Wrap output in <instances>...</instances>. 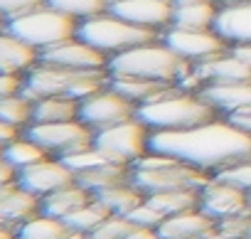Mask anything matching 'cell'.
<instances>
[{"instance_id":"1","label":"cell","mask_w":251,"mask_h":239,"mask_svg":"<svg viewBox=\"0 0 251 239\" xmlns=\"http://www.w3.org/2000/svg\"><path fill=\"white\" fill-rule=\"evenodd\" d=\"M151 151L170 156L200 173L217 175L251 160V136L239 131L226 116H217L182 131H151Z\"/></svg>"},{"instance_id":"2","label":"cell","mask_w":251,"mask_h":239,"mask_svg":"<svg viewBox=\"0 0 251 239\" xmlns=\"http://www.w3.org/2000/svg\"><path fill=\"white\" fill-rule=\"evenodd\" d=\"M136 116L151 131H182L212 121L219 116V111L200 91L173 86L153 101L141 104Z\"/></svg>"},{"instance_id":"3","label":"cell","mask_w":251,"mask_h":239,"mask_svg":"<svg viewBox=\"0 0 251 239\" xmlns=\"http://www.w3.org/2000/svg\"><path fill=\"white\" fill-rule=\"evenodd\" d=\"M190 72L192 64L185 62L180 54H175L163 42V37L108 57V74L116 77H138V79L180 86Z\"/></svg>"},{"instance_id":"4","label":"cell","mask_w":251,"mask_h":239,"mask_svg":"<svg viewBox=\"0 0 251 239\" xmlns=\"http://www.w3.org/2000/svg\"><path fill=\"white\" fill-rule=\"evenodd\" d=\"M76 37L84 40L86 45L96 47L99 52H103L106 57H113V54H121L126 50H133L138 45H146V42H153V40H160L163 32H155V30H146V27H138L128 20H123L118 15H113L108 8L99 15H91L86 20H79L76 25Z\"/></svg>"},{"instance_id":"5","label":"cell","mask_w":251,"mask_h":239,"mask_svg":"<svg viewBox=\"0 0 251 239\" xmlns=\"http://www.w3.org/2000/svg\"><path fill=\"white\" fill-rule=\"evenodd\" d=\"M76 25L79 20L50 8L47 3L5 20V30L18 40L27 42L30 47H35L37 52H45L64 40L76 37Z\"/></svg>"},{"instance_id":"6","label":"cell","mask_w":251,"mask_h":239,"mask_svg":"<svg viewBox=\"0 0 251 239\" xmlns=\"http://www.w3.org/2000/svg\"><path fill=\"white\" fill-rule=\"evenodd\" d=\"M94 146L106 151L111 158H116L123 165H133L138 158H143L151 151V129L138 116L121 121L116 126H108L103 131H96Z\"/></svg>"},{"instance_id":"7","label":"cell","mask_w":251,"mask_h":239,"mask_svg":"<svg viewBox=\"0 0 251 239\" xmlns=\"http://www.w3.org/2000/svg\"><path fill=\"white\" fill-rule=\"evenodd\" d=\"M25 136L35 141L40 148H45L50 156L62 158L81 148H89L94 143L96 131L86 126L81 118H74V121H57V124H30L25 129Z\"/></svg>"},{"instance_id":"8","label":"cell","mask_w":251,"mask_h":239,"mask_svg":"<svg viewBox=\"0 0 251 239\" xmlns=\"http://www.w3.org/2000/svg\"><path fill=\"white\" fill-rule=\"evenodd\" d=\"M209 180H212V175L200 173V170H195V168H190V165H185L180 160L160 165V168H148V170L131 168V183L143 195L165 192V190H182V187L202 190Z\"/></svg>"},{"instance_id":"9","label":"cell","mask_w":251,"mask_h":239,"mask_svg":"<svg viewBox=\"0 0 251 239\" xmlns=\"http://www.w3.org/2000/svg\"><path fill=\"white\" fill-rule=\"evenodd\" d=\"M136 111H138V104L126 99L111 84H106L96 94L79 101V118L86 126H91L94 131H103V129L116 126L121 121H128V118L136 116Z\"/></svg>"},{"instance_id":"10","label":"cell","mask_w":251,"mask_h":239,"mask_svg":"<svg viewBox=\"0 0 251 239\" xmlns=\"http://www.w3.org/2000/svg\"><path fill=\"white\" fill-rule=\"evenodd\" d=\"M40 62L62 67V69H72V72H108V57L79 37L64 40V42L40 52Z\"/></svg>"},{"instance_id":"11","label":"cell","mask_w":251,"mask_h":239,"mask_svg":"<svg viewBox=\"0 0 251 239\" xmlns=\"http://www.w3.org/2000/svg\"><path fill=\"white\" fill-rule=\"evenodd\" d=\"M163 42L180 54L185 62L197 64L202 59H209L219 52H224L229 45L217 35V30H182V27H168L163 32Z\"/></svg>"},{"instance_id":"12","label":"cell","mask_w":251,"mask_h":239,"mask_svg":"<svg viewBox=\"0 0 251 239\" xmlns=\"http://www.w3.org/2000/svg\"><path fill=\"white\" fill-rule=\"evenodd\" d=\"M108 10L138 27L165 32L173 25L175 5L170 0H108Z\"/></svg>"},{"instance_id":"13","label":"cell","mask_w":251,"mask_h":239,"mask_svg":"<svg viewBox=\"0 0 251 239\" xmlns=\"http://www.w3.org/2000/svg\"><path fill=\"white\" fill-rule=\"evenodd\" d=\"M200 210H204L217 222L234 217V214H241V212H249L251 210L249 192L212 175V180L200 190Z\"/></svg>"},{"instance_id":"14","label":"cell","mask_w":251,"mask_h":239,"mask_svg":"<svg viewBox=\"0 0 251 239\" xmlns=\"http://www.w3.org/2000/svg\"><path fill=\"white\" fill-rule=\"evenodd\" d=\"M86 72H72V69H62V67H52V64H42L37 62L23 81V94L32 101L45 99V96H54V94H69L74 91L76 81L84 77Z\"/></svg>"},{"instance_id":"15","label":"cell","mask_w":251,"mask_h":239,"mask_svg":"<svg viewBox=\"0 0 251 239\" xmlns=\"http://www.w3.org/2000/svg\"><path fill=\"white\" fill-rule=\"evenodd\" d=\"M74 180H76L74 170L62 158H45L35 165L18 170V183L37 197H45L64 185H72Z\"/></svg>"},{"instance_id":"16","label":"cell","mask_w":251,"mask_h":239,"mask_svg":"<svg viewBox=\"0 0 251 239\" xmlns=\"http://www.w3.org/2000/svg\"><path fill=\"white\" fill-rule=\"evenodd\" d=\"M185 79H195L197 91L204 84H231V81H251V67H246L244 62H239L229 47L209 59H202L197 64H192V72Z\"/></svg>"},{"instance_id":"17","label":"cell","mask_w":251,"mask_h":239,"mask_svg":"<svg viewBox=\"0 0 251 239\" xmlns=\"http://www.w3.org/2000/svg\"><path fill=\"white\" fill-rule=\"evenodd\" d=\"M214 227H217V219H212L204 210L195 207V210L165 217L158 227V234L160 239H202Z\"/></svg>"},{"instance_id":"18","label":"cell","mask_w":251,"mask_h":239,"mask_svg":"<svg viewBox=\"0 0 251 239\" xmlns=\"http://www.w3.org/2000/svg\"><path fill=\"white\" fill-rule=\"evenodd\" d=\"M42 197L25 190L18 180L0 185V217L8 224H23L30 217L40 214Z\"/></svg>"},{"instance_id":"19","label":"cell","mask_w":251,"mask_h":239,"mask_svg":"<svg viewBox=\"0 0 251 239\" xmlns=\"http://www.w3.org/2000/svg\"><path fill=\"white\" fill-rule=\"evenodd\" d=\"M40 62V52L27 42L18 40L8 30L0 32V72L8 74H27Z\"/></svg>"},{"instance_id":"20","label":"cell","mask_w":251,"mask_h":239,"mask_svg":"<svg viewBox=\"0 0 251 239\" xmlns=\"http://www.w3.org/2000/svg\"><path fill=\"white\" fill-rule=\"evenodd\" d=\"M200 94L224 116L251 106V81H231V84H204Z\"/></svg>"},{"instance_id":"21","label":"cell","mask_w":251,"mask_h":239,"mask_svg":"<svg viewBox=\"0 0 251 239\" xmlns=\"http://www.w3.org/2000/svg\"><path fill=\"white\" fill-rule=\"evenodd\" d=\"M214 30L226 45L251 42V3L234 5V8H219Z\"/></svg>"},{"instance_id":"22","label":"cell","mask_w":251,"mask_h":239,"mask_svg":"<svg viewBox=\"0 0 251 239\" xmlns=\"http://www.w3.org/2000/svg\"><path fill=\"white\" fill-rule=\"evenodd\" d=\"M89 200H94V195L74 180L72 185H64V187L45 195L42 197V205H40V212L47 214V217L64 219L67 214H72L74 210H79L81 205H86Z\"/></svg>"},{"instance_id":"23","label":"cell","mask_w":251,"mask_h":239,"mask_svg":"<svg viewBox=\"0 0 251 239\" xmlns=\"http://www.w3.org/2000/svg\"><path fill=\"white\" fill-rule=\"evenodd\" d=\"M219 5L214 0H192V3L175 5L173 10V25L182 30H214Z\"/></svg>"},{"instance_id":"24","label":"cell","mask_w":251,"mask_h":239,"mask_svg":"<svg viewBox=\"0 0 251 239\" xmlns=\"http://www.w3.org/2000/svg\"><path fill=\"white\" fill-rule=\"evenodd\" d=\"M79 118V99L69 94H54L35 101L32 124H57V121H74Z\"/></svg>"},{"instance_id":"25","label":"cell","mask_w":251,"mask_h":239,"mask_svg":"<svg viewBox=\"0 0 251 239\" xmlns=\"http://www.w3.org/2000/svg\"><path fill=\"white\" fill-rule=\"evenodd\" d=\"M128 180H131V165H121V163H106V165L76 173V183L86 187L91 195L108 190L113 185H121V183H128Z\"/></svg>"},{"instance_id":"26","label":"cell","mask_w":251,"mask_h":239,"mask_svg":"<svg viewBox=\"0 0 251 239\" xmlns=\"http://www.w3.org/2000/svg\"><path fill=\"white\" fill-rule=\"evenodd\" d=\"M108 84L121 91L126 99H131L133 104H146L153 101L155 96L165 94L168 89H173V84H163V81H151V79H138V77H116L108 74Z\"/></svg>"},{"instance_id":"27","label":"cell","mask_w":251,"mask_h":239,"mask_svg":"<svg viewBox=\"0 0 251 239\" xmlns=\"http://www.w3.org/2000/svg\"><path fill=\"white\" fill-rule=\"evenodd\" d=\"M94 197H96L111 214H123V217L146 200V195H143L131 180H128V183H121V185H113V187H108V190H101V192H96Z\"/></svg>"},{"instance_id":"28","label":"cell","mask_w":251,"mask_h":239,"mask_svg":"<svg viewBox=\"0 0 251 239\" xmlns=\"http://www.w3.org/2000/svg\"><path fill=\"white\" fill-rule=\"evenodd\" d=\"M146 200H148L163 217H170V214H177V212H187V210L200 207V190H190V187L165 190V192L146 195Z\"/></svg>"},{"instance_id":"29","label":"cell","mask_w":251,"mask_h":239,"mask_svg":"<svg viewBox=\"0 0 251 239\" xmlns=\"http://www.w3.org/2000/svg\"><path fill=\"white\" fill-rule=\"evenodd\" d=\"M67 234H69V227L64 219L47 217L42 212L18 224V239H64Z\"/></svg>"},{"instance_id":"30","label":"cell","mask_w":251,"mask_h":239,"mask_svg":"<svg viewBox=\"0 0 251 239\" xmlns=\"http://www.w3.org/2000/svg\"><path fill=\"white\" fill-rule=\"evenodd\" d=\"M3 158H5L15 170H23V168H27V165H35V163L50 158V153H47L45 148H40L35 141H30V138L23 133L20 138H15L13 143H8V146L3 148Z\"/></svg>"},{"instance_id":"31","label":"cell","mask_w":251,"mask_h":239,"mask_svg":"<svg viewBox=\"0 0 251 239\" xmlns=\"http://www.w3.org/2000/svg\"><path fill=\"white\" fill-rule=\"evenodd\" d=\"M32 111H35V101L27 99L23 91L15 96L0 99V121H5L20 131H25L32 124Z\"/></svg>"},{"instance_id":"32","label":"cell","mask_w":251,"mask_h":239,"mask_svg":"<svg viewBox=\"0 0 251 239\" xmlns=\"http://www.w3.org/2000/svg\"><path fill=\"white\" fill-rule=\"evenodd\" d=\"M111 212L94 197V200H89L86 205H81L79 210H74L72 214H67L64 217V222H67V227L69 229H76V232H84V234H91L106 217H108Z\"/></svg>"},{"instance_id":"33","label":"cell","mask_w":251,"mask_h":239,"mask_svg":"<svg viewBox=\"0 0 251 239\" xmlns=\"http://www.w3.org/2000/svg\"><path fill=\"white\" fill-rule=\"evenodd\" d=\"M45 3L74 20H86L108 8V0H45Z\"/></svg>"},{"instance_id":"34","label":"cell","mask_w":251,"mask_h":239,"mask_svg":"<svg viewBox=\"0 0 251 239\" xmlns=\"http://www.w3.org/2000/svg\"><path fill=\"white\" fill-rule=\"evenodd\" d=\"M131 229H133V222L128 217H123V214H108L91 232V237H96V239H126Z\"/></svg>"},{"instance_id":"35","label":"cell","mask_w":251,"mask_h":239,"mask_svg":"<svg viewBox=\"0 0 251 239\" xmlns=\"http://www.w3.org/2000/svg\"><path fill=\"white\" fill-rule=\"evenodd\" d=\"M214 178H222L236 187H241L244 192H251V160H244V163H236L222 173H217Z\"/></svg>"},{"instance_id":"36","label":"cell","mask_w":251,"mask_h":239,"mask_svg":"<svg viewBox=\"0 0 251 239\" xmlns=\"http://www.w3.org/2000/svg\"><path fill=\"white\" fill-rule=\"evenodd\" d=\"M126 217H128L133 224H138V227H155V229H158V227H160V222L165 219V217H163V214H160V212L148 202V200H143L138 207H133Z\"/></svg>"},{"instance_id":"37","label":"cell","mask_w":251,"mask_h":239,"mask_svg":"<svg viewBox=\"0 0 251 239\" xmlns=\"http://www.w3.org/2000/svg\"><path fill=\"white\" fill-rule=\"evenodd\" d=\"M37 5H45V0H0V15L13 18V15L27 13Z\"/></svg>"},{"instance_id":"38","label":"cell","mask_w":251,"mask_h":239,"mask_svg":"<svg viewBox=\"0 0 251 239\" xmlns=\"http://www.w3.org/2000/svg\"><path fill=\"white\" fill-rule=\"evenodd\" d=\"M23 81H25V74H8V72H0V99L20 94V91H23Z\"/></svg>"},{"instance_id":"39","label":"cell","mask_w":251,"mask_h":239,"mask_svg":"<svg viewBox=\"0 0 251 239\" xmlns=\"http://www.w3.org/2000/svg\"><path fill=\"white\" fill-rule=\"evenodd\" d=\"M229 121L239 129V131H244V133H249L251 136V106H246V108H239V111H234V113H229L226 116Z\"/></svg>"},{"instance_id":"40","label":"cell","mask_w":251,"mask_h":239,"mask_svg":"<svg viewBox=\"0 0 251 239\" xmlns=\"http://www.w3.org/2000/svg\"><path fill=\"white\" fill-rule=\"evenodd\" d=\"M229 52H231L239 62H244L246 67H251V42H236V45H229Z\"/></svg>"},{"instance_id":"41","label":"cell","mask_w":251,"mask_h":239,"mask_svg":"<svg viewBox=\"0 0 251 239\" xmlns=\"http://www.w3.org/2000/svg\"><path fill=\"white\" fill-rule=\"evenodd\" d=\"M126 239H160V234H158L155 227H138V224H133V229L128 232Z\"/></svg>"},{"instance_id":"42","label":"cell","mask_w":251,"mask_h":239,"mask_svg":"<svg viewBox=\"0 0 251 239\" xmlns=\"http://www.w3.org/2000/svg\"><path fill=\"white\" fill-rule=\"evenodd\" d=\"M15 138H20V129H15V126H10V124H5V121H0V146H8V143H13Z\"/></svg>"},{"instance_id":"43","label":"cell","mask_w":251,"mask_h":239,"mask_svg":"<svg viewBox=\"0 0 251 239\" xmlns=\"http://www.w3.org/2000/svg\"><path fill=\"white\" fill-rule=\"evenodd\" d=\"M13 180H18V170L0 156V185H5V183H13Z\"/></svg>"},{"instance_id":"44","label":"cell","mask_w":251,"mask_h":239,"mask_svg":"<svg viewBox=\"0 0 251 239\" xmlns=\"http://www.w3.org/2000/svg\"><path fill=\"white\" fill-rule=\"evenodd\" d=\"M0 239H18V227H13V224H0Z\"/></svg>"},{"instance_id":"45","label":"cell","mask_w":251,"mask_h":239,"mask_svg":"<svg viewBox=\"0 0 251 239\" xmlns=\"http://www.w3.org/2000/svg\"><path fill=\"white\" fill-rule=\"evenodd\" d=\"M219 8H234V5H244V3H251V0H214Z\"/></svg>"},{"instance_id":"46","label":"cell","mask_w":251,"mask_h":239,"mask_svg":"<svg viewBox=\"0 0 251 239\" xmlns=\"http://www.w3.org/2000/svg\"><path fill=\"white\" fill-rule=\"evenodd\" d=\"M84 237H86L84 232H76V229H69V234H67L64 239H84Z\"/></svg>"},{"instance_id":"47","label":"cell","mask_w":251,"mask_h":239,"mask_svg":"<svg viewBox=\"0 0 251 239\" xmlns=\"http://www.w3.org/2000/svg\"><path fill=\"white\" fill-rule=\"evenodd\" d=\"M5 20H8L5 15H0V32H3V30H5Z\"/></svg>"},{"instance_id":"48","label":"cell","mask_w":251,"mask_h":239,"mask_svg":"<svg viewBox=\"0 0 251 239\" xmlns=\"http://www.w3.org/2000/svg\"><path fill=\"white\" fill-rule=\"evenodd\" d=\"M173 5H182V3H192V0H170Z\"/></svg>"},{"instance_id":"49","label":"cell","mask_w":251,"mask_h":239,"mask_svg":"<svg viewBox=\"0 0 251 239\" xmlns=\"http://www.w3.org/2000/svg\"><path fill=\"white\" fill-rule=\"evenodd\" d=\"M84 239H96V237H91V234H86V237H84Z\"/></svg>"},{"instance_id":"50","label":"cell","mask_w":251,"mask_h":239,"mask_svg":"<svg viewBox=\"0 0 251 239\" xmlns=\"http://www.w3.org/2000/svg\"><path fill=\"white\" fill-rule=\"evenodd\" d=\"M0 224H8V222H5V219H3V217H0Z\"/></svg>"},{"instance_id":"51","label":"cell","mask_w":251,"mask_h":239,"mask_svg":"<svg viewBox=\"0 0 251 239\" xmlns=\"http://www.w3.org/2000/svg\"><path fill=\"white\" fill-rule=\"evenodd\" d=\"M249 205H251V192H249Z\"/></svg>"},{"instance_id":"52","label":"cell","mask_w":251,"mask_h":239,"mask_svg":"<svg viewBox=\"0 0 251 239\" xmlns=\"http://www.w3.org/2000/svg\"><path fill=\"white\" fill-rule=\"evenodd\" d=\"M0 156H3V146H0Z\"/></svg>"}]
</instances>
